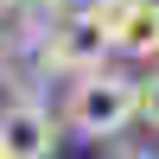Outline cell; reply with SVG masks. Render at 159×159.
Returning <instances> with one entry per match:
<instances>
[{"instance_id": "1", "label": "cell", "mask_w": 159, "mask_h": 159, "mask_svg": "<svg viewBox=\"0 0 159 159\" xmlns=\"http://www.w3.org/2000/svg\"><path fill=\"white\" fill-rule=\"evenodd\" d=\"M140 121V76L96 64V70L70 76V96H64V127L83 140H115Z\"/></svg>"}, {"instance_id": "2", "label": "cell", "mask_w": 159, "mask_h": 159, "mask_svg": "<svg viewBox=\"0 0 159 159\" xmlns=\"http://www.w3.org/2000/svg\"><path fill=\"white\" fill-rule=\"evenodd\" d=\"M108 19L102 7H57L45 19V38H38V70H57V76H83L96 64H108Z\"/></svg>"}, {"instance_id": "3", "label": "cell", "mask_w": 159, "mask_h": 159, "mask_svg": "<svg viewBox=\"0 0 159 159\" xmlns=\"http://www.w3.org/2000/svg\"><path fill=\"white\" fill-rule=\"evenodd\" d=\"M57 134H64V121L32 96V89L0 108V159H51L57 153Z\"/></svg>"}, {"instance_id": "4", "label": "cell", "mask_w": 159, "mask_h": 159, "mask_svg": "<svg viewBox=\"0 0 159 159\" xmlns=\"http://www.w3.org/2000/svg\"><path fill=\"white\" fill-rule=\"evenodd\" d=\"M102 19H108L115 57H134V64L159 57V0H121V7H102Z\"/></svg>"}, {"instance_id": "5", "label": "cell", "mask_w": 159, "mask_h": 159, "mask_svg": "<svg viewBox=\"0 0 159 159\" xmlns=\"http://www.w3.org/2000/svg\"><path fill=\"white\" fill-rule=\"evenodd\" d=\"M140 121L159 134V70H153V76H140Z\"/></svg>"}, {"instance_id": "6", "label": "cell", "mask_w": 159, "mask_h": 159, "mask_svg": "<svg viewBox=\"0 0 159 159\" xmlns=\"http://www.w3.org/2000/svg\"><path fill=\"white\" fill-rule=\"evenodd\" d=\"M0 7H7V13H19V19H51L64 0H0Z\"/></svg>"}, {"instance_id": "7", "label": "cell", "mask_w": 159, "mask_h": 159, "mask_svg": "<svg viewBox=\"0 0 159 159\" xmlns=\"http://www.w3.org/2000/svg\"><path fill=\"white\" fill-rule=\"evenodd\" d=\"M108 147V159H159L153 147H140V140H127V134H115V140H102Z\"/></svg>"}, {"instance_id": "8", "label": "cell", "mask_w": 159, "mask_h": 159, "mask_svg": "<svg viewBox=\"0 0 159 159\" xmlns=\"http://www.w3.org/2000/svg\"><path fill=\"white\" fill-rule=\"evenodd\" d=\"M96 7H121V0H96Z\"/></svg>"}]
</instances>
